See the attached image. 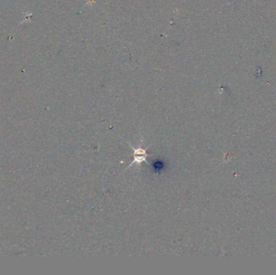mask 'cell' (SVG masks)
I'll list each match as a JSON object with an SVG mask.
<instances>
[{
  "label": "cell",
  "mask_w": 276,
  "mask_h": 275,
  "mask_svg": "<svg viewBox=\"0 0 276 275\" xmlns=\"http://www.w3.org/2000/svg\"><path fill=\"white\" fill-rule=\"evenodd\" d=\"M130 144V149L134 151V153H133L134 160L132 161L131 163L130 164V166H128L127 168L125 169V171L130 168V167H131L134 164H137L138 166H140V164L142 163V162H145V163L149 165V162H147L146 160L147 157L149 156V154L147 153V149H149V146L147 147V148H143V147L139 145L137 149H135L134 147L132 146L131 144Z\"/></svg>",
  "instance_id": "6da1fadb"
}]
</instances>
